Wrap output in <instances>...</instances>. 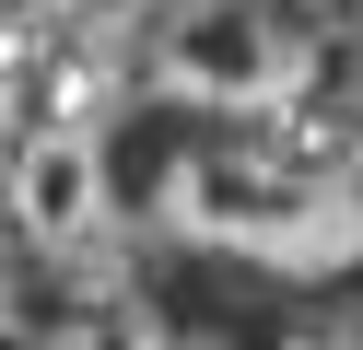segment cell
<instances>
[{"instance_id":"cell-2","label":"cell","mask_w":363,"mask_h":350,"mask_svg":"<svg viewBox=\"0 0 363 350\" xmlns=\"http://www.w3.org/2000/svg\"><path fill=\"white\" fill-rule=\"evenodd\" d=\"M152 82L223 117H293V93L316 82V47L293 0H164L152 23Z\"/></svg>"},{"instance_id":"cell-4","label":"cell","mask_w":363,"mask_h":350,"mask_svg":"<svg viewBox=\"0 0 363 350\" xmlns=\"http://www.w3.org/2000/svg\"><path fill=\"white\" fill-rule=\"evenodd\" d=\"M48 350H223V339H199V327H164L152 303H82V315L59 327Z\"/></svg>"},{"instance_id":"cell-5","label":"cell","mask_w":363,"mask_h":350,"mask_svg":"<svg viewBox=\"0 0 363 350\" xmlns=\"http://www.w3.org/2000/svg\"><path fill=\"white\" fill-rule=\"evenodd\" d=\"M71 12H82V0H12V47L35 59L48 35H71Z\"/></svg>"},{"instance_id":"cell-3","label":"cell","mask_w":363,"mask_h":350,"mask_svg":"<svg viewBox=\"0 0 363 350\" xmlns=\"http://www.w3.org/2000/svg\"><path fill=\"white\" fill-rule=\"evenodd\" d=\"M12 222L35 257H82L106 233V140L82 117H35L12 152Z\"/></svg>"},{"instance_id":"cell-1","label":"cell","mask_w":363,"mask_h":350,"mask_svg":"<svg viewBox=\"0 0 363 350\" xmlns=\"http://www.w3.org/2000/svg\"><path fill=\"white\" fill-rule=\"evenodd\" d=\"M164 222L199 233V245L269 257V269H352L363 257V199L316 163H281V152H176Z\"/></svg>"},{"instance_id":"cell-6","label":"cell","mask_w":363,"mask_h":350,"mask_svg":"<svg viewBox=\"0 0 363 350\" xmlns=\"http://www.w3.org/2000/svg\"><path fill=\"white\" fill-rule=\"evenodd\" d=\"M293 12H305L316 35H340V47H363V0H293Z\"/></svg>"},{"instance_id":"cell-7","label":"cell","mask_w":363,"mask_h":350,"mask_svg":"<svg viewBox=\"0 0 363 350\" xmlns=\"http://www.w3.org/2000/svg\"><path fill=\"white\" fill-rule=\"evenodd\" d=\"M293 350H363V339H293Z\"/></svg>"}]
</instances>
